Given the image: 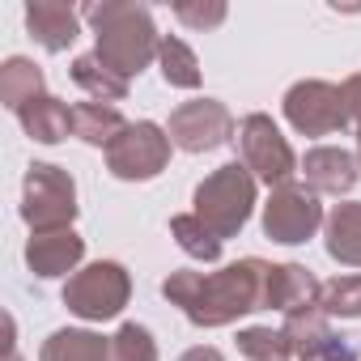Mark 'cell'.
<instances>
[{
    "label": "cell",
    "instance_id": "cell-2",
    "mask_svg": "<svg viewBox=\"0 0 361 361\" xmlns=\"http://www.w3.org/2000/svg\"><path fill=\"white\" fill-rule=\"evenodd\" d=\"M81 18L94 30V56L119 73L123 81L140 77L157 51H161V35L153 26V13L145 5H132V0H98V5H85Z\"/></svg>",
    "mask_w": 361,
    "mask_h": 361
},
{
    "label": "cell",
    "instance_id": "cell-10",
    "mask_svg": "<svg viewBox=\"0 0 361 361\" xmlns=\"http://www.w3.org/2000/svg\"><path fill=\"white\" fill-rule=\"evenodd\" d=\"M285 119L302 136H331V132H344L353 123L344 90L331 85V81H298V85H289V94H285Z\"/></svg>",
    "mask_w": 361,
    "mask_h": 361
},
{
    "label": "cell",
    "instance_id": "cell-30",
    "mask_svg": "<svg viewBox=\"0 0 361 361\" xmlns=\"http://www.w3.org/2000/svg\"><path fill=\"white\" fill-rule=\"evenodd\" d=\"M314 361H357V353H353V344H344V340H336L323 357H314Z\"/></svg>",
    "mask_w": 361,
    "mask_h": 361
},
{
    "label": "cell",
    "instance_id": "cell-17",
    "mask_svg": "<svg viewBox=\"0 0 361 361\" xmlns=\"http://www.w3.org/2000/svg\"><path fill=\"white\" fill-rule=\"evenodd\" d=\"M39 361H115L111 340L85 327H60L43 340Z\"/></svg>",
    "mask_w": 361,
    "mask_h": 361
},
{
    "label": "cell",
    "instance_id": "cell-28",
    "mask_svg": "<svg viewBox=\"0 0 361 361\" xmlns=\"http://www.w3.org/2000/svg\"><path fill=\"white\" fill-rule=\"evenodd\" d=\"M340 90H344V102H348V119H353V128L361 132V73H353Z\"/></svg>",
    "mask_w": 361,
    "mask_h": 361
},
{
    "label": "cell",
    "instance_id": "cell-19",
    "mask_svg": "<svg viewBox=\"0 0 361 361\" xmlns=\"http://www.w3.org/2000/svg\"><path fill=\"white\" fill-rule=\"evenodd\" d=\"M285 336H289V344H293V357L298 361H314V357H323L340 336L331 331V323H327V314L314 306V310H298V314H285Z\"/></svg>",
    "mask_w": 361,
    "mask_h": 361
},
{
    "label": "cell",
    "instance_id": "cell-8",
    "mask_svg": "<svg viewBox=\"0 0 361 361\" xmlns=\"http://www.w3.org/2000/svg\"><path fill=\"white\" fill-rule=\"evenodd\" d=\"M327 221L319 196L306 188V183H285V188H272L268 204H264V234L281 247H298L306 238L319 234V226Z\"/></svg>",
    "mask_w": 361,
    "mask_h": 361
},
{
    "label": "cell",
    "instance_id": "cell-23",
    "mask_svg": "<svg viewBox=\"0 0 361 361\" xmlns=\"http://www.w3.org/2000/svg\"><path fill=\"white\" fill-rule=\"evenodd\" d=\"M157 64H161V81L174 85V90H196L200 85V60H196V51L183 39L166 35L161 51H157Z\"/></svg>",
    "mask_w": 361,
    "mask_h": 361
},
{
    "label": "cell",
    "instance_id": "cell-15",
    "mask_svg": "<svg viewBox=\"0 0 361 361\" xmlns=\"http://www.w3.org/2000/svg\"><path fill=\"white\" fill-rule=\"evenodd\" d=\"M323 247L340 268H361V204L344 200L323 221Z\"/></svg>",
    "mask_w": 361,
    "mask_h": 361
},
{
    "label": "cell",
    "instance_id": "cell-22",
    "mask_svg": "<svg viewBox=\"0 0 361 361\" xmlns=\"http://www.w3.org/2000/svg\"><path fill=\"white\" fill-rule=\"evenodd\" d=\"M170 238L183 247L192 259H200V264H217V259H221V238H217L196 213H178V217H170Z\"/></svg>",
    "mask_w": 361,
    "mask_h": 361
},
{
    "label": "cell",
    "instance_id": "cell-18",
    "mask_svg": "<svg viewBox=\"0 0 361 361\" xmlns=\"http://www.w3.org/2000/svg\"><path fill=\"white\" fill-rule=\"evenodd\" d=\"M123 132H128V119L119 115V106H106V102H77L73 106V136H81L85 145L111 149Z\"/></svg>",
    "mask_w": 361,
    "mask_h": 361
},
{
    "label": "cell",
    "instance_id": "cell-9",
    "mask_svg": "<svg viewBox=\"0 0 361 361\" xmlns=\"http://www.w3.org/2000/svg\"><path fill=\"white\" fill-rule=\"evenodd\" d=\"M174 149L183 153H213L221 149L226 140H234V115L226 102L217 98H192V102H178L170 111V123H166Z\"/></svg>",
    "mask_w": 361,
    "mask_h": 361
},
{
    "label": "cell",
    "instance_id": "cell-4",
    "mask_svg": "<svg viewBox=\"0 0 361 361\" xmlns=\"http://www.w3.org/2000/svg\"><path fill=\"white\" fill-rule=\"evenodd\" d=\"M22 221L30 226V234L73 230V221H77V183H73V174L64 166L35 161L26 170V183H22Z\"/></svg>",
    "mask_w": 361,
    "mask_h": 361
},
{
    "label": "cell",
    "instance_id": "cell-31",
    "mask_svg": "<svg viewBox=\"0 0 361 361\" xmlns=\"http://www.w3.org/2000/svg\"><path fill=\"white\" fill-rule=\"evenodd\" d=\"M357 161H361V132H357Z\"/></svg>",
    "mask_w": 361,
    "mask_h": 361
},
{
    "label": "cell",
    "instance_id": "cell-14",
    "mask_svg": "<svg viewBox=\"0 0 361 361\" xmlns=\"http://www.w3.org/2000/svg\"><path fill=\"white\" fill-rule=\"evenodd\" d=\"M26 30L43 51H68L81 35V9L64 0H30L26 5Z\"/></svg>",
    "mask_w": 361,
    "mask_h": 361
},
{
    "label": "cell",
    "instance_id": "cell-21",
    "mask_svg": "<svg viewBox=\"0 0 361 361\" xmlns=\"http://www.w3.org/2000/svg\"><path fill=\"white\" fill-rule=\"evenodd\" d=\"M68 77L90 94V102H106V106H115V102L128 98V81H123L119 73H111L94 51H90V56H77L73 68H68Z\"/></svg>",
    "mask_w": 361,
    "mask_h": 361
},
{
    "label": "cell",
    "instance_id": "cell-1",
    "mask_svg": "<svg viewBox=\"0 0 361 361\" xmlns=\"http://www.w3.org/2000/svg\"><path fill=\"white\" fill-rule=\"evenodd\" d=\"M268 272L272 264L247 255L238 264H226L221 272H192V268H174L161 281V298L188 314L196 327H226L238 323L251 310H264L268 293Z\"/></svg>",
    "mask_w": 361,
    "mask_h": 361
},
{
    "label": "cell",
    "instance_id": "cell-26",
    "mask_svg": "<svg viewBox=\"0 0 361 361\" xmlns=\"http://www.w3.org/2000/svg\"><path fill=\"white\" fill-rule=\"evenodd\" d=\"M111 353L115 361H157V340L145 323H123L111 336Z\"/></svg>",
    "mask_w": 361,
    "mask_h": 361
},
{
    "label": "cell",
    "instance_id": "cell-20",
    "mask_svg": "<svg viewBox=\"0 0 361 361\" xmlns=\"http://www.w3.org/2000/svg\"><path fill=\"white\" fill-rule=\"evenodd\" d=\"M18 119H22L26 136L39 140V145H60V140L73 132V106L60 102L56 94H43L39 102H30Z\"/></svg>",
    "mask_w": 361,
    "mask_h": 361
},
{
    "label": "cell",
    "instance_id": "cell-16",
    "mask_svg": "<svg viewBox=\"0 0 361 361\" xmlns=\"http://www.w3.org/2000/svg\"><path fill=\"white\" fill-rule=\"evenodd\" d=\"M47 94V77L35 60L26 56H9L0 64V102H5L13 115H22L30 102H39Z\"/></svg>",
    "mask_w": 361,
    "mask_h": 361
},
{
    "label": "cell",
    "instance_id": "cell-6",
    "mask_svg": "<svg viewBox=\"0 0 361 361\" xmlns=\"http://www.w3.org/2000/svg\"><path fill=\"white\" fill-rule=\"evenodd\" d=\"M234 140H238V161L255 174V183H268V188L293 183V174H298L302 161L293 157V149H289V140L281 136V128L272 123V115L251 111V115L238 123Z\"/></svg>",
    "mask_w": 361,
    "mask_h": 361
},
{
    "label": "cell",
    "instance_id": "cell-7",
    "mask_svg": "<svg viewBox=\"0 0 361 361\" xmlns=\"http://www.w3.org/2000/svg\"><path fill=\"white\" fill-rule=\"evenodd\" d=\"M170 132L153 119H136L128 123V132L106 149V170L115 178H123V183H149V178H157L170 161Z\"/></svg>",
    "mask_w": 361,
    "mask_h": 361
},
{
    "label": "cell",
    "instance_id": "cell-11",
    "mask_svg": "<svg viewBox=\"0 0 361 361\" xmlns=\"http://www.w3.org/2000/svg\"><path fill=\"white\" fill-rule=\"evenodd\" d=\"M298 170H302L306 188L314 196H348L357 188V178H361L357 153H348L340 145H314V149H306V157H302Z\"/></svg>",
    "mask_w": 361,
    "mask_h": 361
},
{
    "label": "cell",
    "instance_id": "cell-13",
    "mask_svg": "<svg viewBox=\"0 0 361 361\" xmlns=\"http://www.w3.org/2000/svg\"><path fill=\"white\" fill-rule=\"evenodd\" d=\"M319 293H323V285L314 281V272L306 264H272L268 293H264V310H281V314L314 310L319 306Z\"/></svg>",
    "mask_w": 361,
    "mask_h": 361
},
{
    "label": "cell",
    "instance_id": "cell-24",
    "mask_svg": "<svg viewBox=\"0 0 361 361\" xmlns=\"http://www.w3.org/2000/svg\"><path fill=\"white\" fill-rule=\"evenodd\" d=\"M238 353L251 361H293V344H289L285 327H243Z\"/></svg>",
    "mask_w": 361,
    "mask_h": 361
},
{
    "label": "cell",
    "instance_id": "cell-25",
    "mask_svg": "<svg viewBox=\"0 0 361 361\" xmlns=\"http://www.w3.org/2000/svg\"><path fill=\"white\" fill-rule=\"evenodd\" d=\"M319 310L327 319H361V276H336L319 293Z\"/></svg>",
    "mask_w": 361,
    "mask_h": 361
},
{
    "label": "cell",
    "instance_id": "cell-12",
    "mask_svg": "<svg viewBox=\"0 0 361 361\" xmlns=\"http://www.w3.org/2000/svg\"><path fill=\"white\" fill-rule=\"evenodd\" d=\"M81 259H85V238H81L77 230L30 234V243H26V268H30L35 276H43V281L77 272Z\"/></svg>",
    "mask_w": 361,
    "mask_h": 361
},
{
    "label": "cell",
    "instance_id": "cell-27",
    "mask_svg": "<svg viewBox=\"0 0 361 361\" xmlns=\"http://www.w3.org/2000/svg\"><path fill=\"white\" fill-rule=\"evenodd\" d=\"M226 5L221 0H178L174 5V18L183 22V26H192V30H213V26H221L226 22Z\"/></svg>",
    "mask_w": 361,
    "mask_h": 361
},
{
    "label": "cell",
    "instance_id": "cell-5",
    "mask_svg": "<svg viewBox=\"0 0 361 361\" xmlns=\"http://www.w3.org/2000/svg\"><path fill=\"white\" fill-rule=\"evenodd\" d=\"M60 298H64L68 314H77V319H85V323H106V319H115V314L128 306V298H132V276H128L123 264L98 259V264L77 268V272L64 281V293H60Z\"/></svg>",
    "mask_w": 361,
    "mask_h": 361
},
{
    "label": "cell",
    "instance_id": "cell-29",
    "mask_svg": "<svg viewBox=\"0 0 361 361\" xmlns=\"http://www.w3.org/2000/svg\"><path fill=\"white\" fill-rule=\"evenodd\" d=\"M178 361H226V357H221V348H213V344H196V348H188Z\"/></svg>",
    "mask_w": 361,
    "mask_h": 361
},
{
    "label": "cell",
    "instance_id": "cell-3",
    "mask_svg": "<svg viewBox=\"0 0 361 361\" xmlns=\"http://www.w3.org/2000/svg\"><path fill=\"white\" fill-rule=\"evenodd\" d=\"M192 204H196L192 213L226 243V238L243 234V226L255 213V174L243 161H226L196 188Z\"/></svg>",
    "mask_w": 361,
    "mask_h": 361
}]
</instances>
